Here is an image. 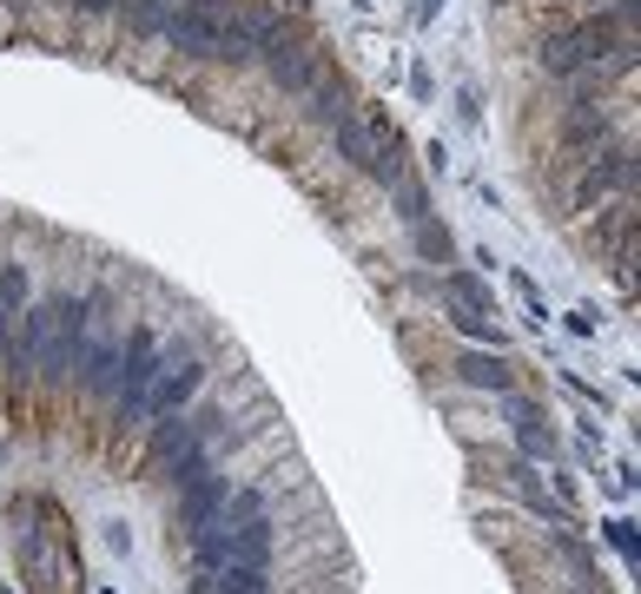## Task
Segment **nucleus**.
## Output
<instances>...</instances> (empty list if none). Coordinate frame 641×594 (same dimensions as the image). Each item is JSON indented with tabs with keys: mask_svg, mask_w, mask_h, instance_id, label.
<instances>
[{
	"mask_svg": "<svg viewBox=\"0 0 641 594\" xmlns=\"http://www.w3.org/2000/svg\"><path fill=\"white\" fill-rule=\"evenodd\" d=\"M628 27H634V8H628V0H621V14H589L582 27L555 34V40L542 47V66H549L555 79H576V73L602 66L615 47H628Z\"/></svg>",
	"mask_w": 641,
	"mask_h": 594,
	"instance_id": "f257e3e1",
	"label": "nucleus"
},
{
	"mask_svg": "<svg viewBox=\"0 0 641 594\" xmlns=\"http://www.w3.org/2000/svg\"><path fill=\"white\" fill-rule=\"evenodd\" d=\"M152 377H159V330H152V324H133L126 344H120V377H113V396H120L126 416H139Z\"/></svg>",
	"mask_w": 641,
	"mask_h": 594,
	"instance_id": "f03ea898",
	"label": "nucleus"
},
{
	"mask_svg": "<svg viewBox=\"0 0 641 594\" xmlns=\"http://www.w3.org/2000/svg\"><path fill=\"white\" fill-rule=\"evenodd\" d=\"M199 390H205V364H199L192 351H179V364H173V370H159V377H152V390H146L139 416H186Z\"/></svg>",
	"mask_w": 641,
	"mask_h": 594,
	"instance_id": "7ed1b4c3",
	"label": "nucleus"
},
{
	"mask_svg": "<svg viewBox=\"0 0 641 594\" xmlns=\"http://www.w3.org/2000/svg\"><path fill=\"white\" fill-rule=\"evenodd\" d=\"M265 60V73H272V87L278 93H311V79H317V53L304 47V40H291V27L259 53Z\"/></svg>",
	"mask_w": 641,
	"mask_h": 594,
	"instance_id": "20e7f679",
	"label": "nucleus"
},
{
	"mask_svg": "<svg viewBox=\"0 0 641 594\" xmlns=\"http://www.w3.org/2000/svg\"><path fill=\"white\" fill-rule=\"evenodd\" d=\"M608 192H621V199L634 192V159H628V152H615V146H608V152H595V165H589L582 186H576V205H602Z\"/></svg>",
	"mask_w": 641,
	"mask_h": 594,
	"instance_id": "39448f33",
	"label": "nucleus"
},
{
	"mask_svg": "<svg viewBox=\"0 0 641 594\" xmlns=\"http://www.w3.org/2000/svg\"><path fill=\"white\" fill-rule=\"evenodd\" d=\"M456 383H469V390H516V357L510 351H456Z\"/></svg>",
	"mask_w": 641,
	"mask_h": 594,
	"instance_id": "423d86ee",
	"label": "nucleus"
},
{
	"mask_svg": "<svg viewBox=\"0 0 641 594\" xmlns=\"http://www.w3.org/2000/svg\"><path fill=\"white\" fill-rule=\"evenodd\" d=\"M179 489H186V495H179V522H186V529H205V522H218V508H225V476L199 469V476H186Z\"/></svg>",
	"mask_w": 641,
	"mask_h": 594,
	"instance_id": "0eeeda50",
	"label": "nucleus"
},
{
	"mask_svg": "<svg viewBox=\"0 0 641 594\" xmlns=\"http://www.w3.org/2000/svg\"><path fill=\"white\" fill-rule=\"evenodd\" d=\"M79 377H87V390L113 396V377H120V344L113 337H87V344H79Z\"/></svg>",
	"mask_w": 641,
	"mask_h": 594,
	"instance_id": "6e6552de",
	"label": "nucleus"
},
{
	"mask_svg": "<svg viewBox=\"0 0 641 594\" xmlns=\"http://www.w3.org/2000/svg\"><path fill=\"white\" fill-rule=\"evenodd\" d=\"M510 396V409H516V443L529 450V456H555V430L542 422V409L529 403V396H516V390H503Z\"/></svg>",
	"mask_w": 641,
	"mask_h": 594,
	"instance_id": "1a4fd4ad",
	"label": "nucleus"
},
{
	"mask_svg": "<svg viewBox=\"0 0 641 594\" xmlns=\"http://www.w3.org/2000/svg\"><path fill=\"white\" fill-rule=\"evenodd\" d=\"M331 139H338V152L357 165V173H370L377 165V132H370V119H357V113H344L338 126H331Z\"/></svg>",
	"mask_w": 641,
	"mask_h": 594,
	"instance_id": "9d476101",
	"label": "nucleus"
},
{
	"mask_svg": "<svg viewBox=\"0 0 641 594\" xmlns=\"http://www.w3.org/2000/svg\"><path fill=\"white\" fill-rule=\"evenodd\" d=\"M186 443H199V430L186 416H159V430H152V443H146V469H166Z\"/></svg>",
	"mask_w": 641,
	"mask_h": 594,
	"instance_id": "9b49d317",
	"label": "nucleus"
},
{
	"mask_svg": "<svg viewBox=\"0 0 641 594\" xmlns=\"http://www.w3.org/2000/svg\"><path fill=\"white\" fill-rule=\"evenodd\" d=\"M27 304H34V278H27V265H21V258H8V265H0V311L21 317Z\"/></svg>",
	"mask_w": 641,
	"mask_h": 594,
	"instance_id": "f8f14e48",
	"label": "nucleus"
},
{
	"mask_svg": "<svg viewBox=\"0 0 641 594\" xmlns=\"http://www.w3.org/2000/svg\"><path fill=\"white\" fill-rule=\"evenodd\" d=\"M450 304L456 311H476V317H497V298L483 291V278H476V271H456L450 278Z\"/></svg>",
	"mask_w": 641,
	"mask_h": 594,
	"instance_id": "ddd939ff",
	"label": "nucleus"
},
{
	"mask_svg": "<svg viewBox=\"0 0 641 594\" xmlns=\"http://www.w3.org/2000/svg\"><path fill=\"white\" fill-rule=\"evenodd\" d=\"M602 535H608V548L621 555V568L634 574V568H641V542H634V516H608V529H602Z\"/></svg>",
	"mask_w": 641,
	"mask_h": 594,
	"instance_id": "4468645a",
	"label": "nucleus"
},
{
	"mask_svg": "<svg viewBox=\"0 0 641 594\" xmlns=\"http://www.w3.org/2000/svg\"><path fill=\"white\" fill-rule=\"evenodd\" d=\"M252 516H265V495H259V489H225L218 522H252Z\"/></svg>",
	"mask_w": 641,
	"mask_h": 594,
	"instance_id": "2eb2a0df",
	"label": "nucleus"
},
{
	"mask_svg": "<svg viewBox=\"0 0 641 594\" xmlns=\"http://www.w3.org/2000/svg\"><path fill=\"white\" fill-rule=\"evenodd\" d=\"M390 199H397V212H404L411 225H424V218H430V199H424V186H417L411 173H404V179H397V186H390Z\"/></svg>",
	"mask_w": 641,
	"mask_h": 594,
	"instance_id": "dca6fc26",
	"label": "nucleus"
},
{
	"mask_svg": "<svg viewBox=\"0 0 641 594\" xmlns=\"http://www.w3.org/2000/svg\"><path fill=\"white\" fill-rule=\"evenodd\" d=\"M510 285H516V298H523V311H529V324H536V330H549V304H542V291H536V285H529L523 271H510Z\"/></svg>",
	"mask_w": 641,
	"mask_h": 594,
	"instance_id": "f3484780",
	"label": "nucleus"
},
{
	"mask_svg": "<svg viewBox=\"0 0 641 594\" xmlns=\"http://www.w3.org/2000/svg\"><path fill=\"white\" fill-rule=\"evenodd\" d=\"M417 251H424V258H450V238H443V225H417Z\"/></svg>",
	"mask_w": 641,
	"mask_h": 594,
	"instance_id": "a211bd4d",
	"label": "nucleus"
},
{
	"mask_svg": "<svg viewBox=\"0 0 641 594\" xmlns=\"http://www.w3.org/2000/svg\"><path fill=\"white\" fill-rule=\"evenodd\" d=\"M430 93H437V79H430V66H411V100H417V106H430Z\"/></svg>",
	"mask_w": 641,
	"mask_h": 594,
	"instance_id": "6ab92c4d",
	"label": "nucleus"
},
{
	"mask_svg": "<svg viewBox=\"0 0 641 594\" xmlns=\"http://www.w3.org/2000/svg\"><path fill=\"white\" fill-rule=\"evenodd\" d=\"M456 113H463V126H483V106H476V87H456Z\"/></svg>",
	"mask_w": 641,
	"mask_h": 594,
	"instance_id": "aec40b11",
	"label": "nucleus"
},
{
	"mask_svg": "<svg viewBox=\"0 0 641 594\" xmlns=\"http://www.w3.org/2000/svg\"><path fill=\"white\" fill-rule=\"evenodd\" d=\"M424 165L443 179V173H450V146H443V139H430V146H424Z\"/></svg>",
	"mask_w": 641,
	"mask_h": 594,
	"instance_id": "412c9836",
	"label": "nucleus"
},
{
	"mask_svg": "<svg viewBox=\"0 0 641 594\" xmlns=\"http://www.w3.org/2000/svg\"><path fill=\"white\" fill-rule=\"evenodd\" d=\"M563 324H569V330H576V337H595V311H589V304H576V311H569V317H563Z\"/></svg>",
	"mask_w": 641,
	"mask_h": 594,
	"instance_id": "4be33fe9",
	"label": "nucleus"
},
{
	"mask_svg": "<svg viewBox=\"0 0 641 594\" xmlns=\"http://www.w3.org/2000/svg\"><path fill=\"white\" fill-rule=\"evenodd\" d=\"M443 8H450V0H417V14H411V21H417V27H437Z\"/></svg>",
	"mask_w": 641,
	"mask_h": 594,
	"instance_id": "5701e85b",
	"label": "nucleus"
},
{
	"mask_svg": "<svg viewBox=\"0 0 641 594\" xmlns=\"http://www.w3.org/2000/svg\"><path fill=\"white\" fill-rule=\"evenodd\" d=\"M106 548H113V555H133V535H126V522H106Z\"/></svg>",
	"mask_w": 641,
	"mask_h": 594,
	"instance_id": "b1692460",
	"label": "nucleus"
},
{
	"mask_svg": "<svg viewBox=\"0 0 641 594\" xmlns=\"http://www.w3.org/2000/svg\"><path fill=\"white\" fill-rule=\"evenodd\" d=\"M0 364H14V317L0 311Z\"/></svg>",
	"mask_w": 641,
	"mask_h": 594,
	"instance_id": "393cba45",
	"label": "nucleus"
},
{
	"mask_svg": "<svg viewBox=\"0 0 641 594\" xmlns=\"http://www.w3.org/2000/svg\"><path fill=\"white\" fill-rule=\"evenodd\" d=\"M73 8H79V14H113L120 0H73Z\"/></svg>",
	"mask_w": 641,
	"mask_h": 594,
	"instance_id": "a878e982",
	"label": "nucleus"
}]
</instances>
